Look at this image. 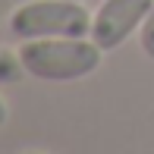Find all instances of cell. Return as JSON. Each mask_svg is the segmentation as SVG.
Masks as SVG:
<instances>
[{"label": "cell", "instance_id": "52a82bcc", "mask_svg": "<svg viewBox=\"0 0 154 154\" xmlns=\"http://www.w3.org/2000/svg\"><path fill=\"white\" fill-rule=\"evenodd\" d=\"M82 3H85V0H82Z\"/></svg>", "mask_w": 154, "mask_h": 154}, {"label": "cell", "instance_id": "3957f363", "mask_svg": "<svg viewBox=\"0 0 154 154\" xmlns=\"http://www.w3.org/2000/svg\"><path fill=\"white\" fill-rule=\"evenodd\" d=\"M151 6L154 0H101V6L91 13V38L104 51L123 47V41L145 25Z\"/></svg>", "mask_w": 154, "mask_h": 154}, {"label": "cell", "instance_id": "6da1fadb", "mask_svg": "<svg viewBox=\"0 0 154 154\" xmlns=\"http://www.w3.org/2000/svg\"><path fill=\"white\" fill-rule=\"evenodd\" d=\"M104 47L91 35L85 38H29L19 47L25 72L41 82H79L85 75L97 72L104 63Z\"/></svg>", "mask_w": 154, "mask_h": 154}, {"label": "cell", "instance_id": "7a4b0ae2", "mask_svg": "<svg viewBox=\"0 0 154 154\" xmlns=\"http://www.w3.org/2000/svg\"><path fill=\"white\" fill-rule=\"evenodd\" d=\"M13 38H85L91 35V13L82 0H29L10 13Z\"/></svg>", "mask_w": 154, "mask_h": 154}, {"label": "cell", "instance_id": "277c9868", "mask_svg": "<svg viewBox=\"0 0 154 154\" xmlns=\"http://www.w3.org/2000/svg\"><path fill=\"white\" fill-rule=\"evenodd\" d=\"M25 72L22 60H19V51H10V47H0V85H13L19 82Z\"/></svg>", "mask_w": 154, "mask_h": 154}, {"label": "cell", "instance_id": "8992f818", "mask_svg": "<svg viewBox=\"0 0 154 154\" xmlns=\"http://www.w3.org/2000/svg\"><path fill=\"white\" fill-rule=\"evenodd\" d=\"M6 120H10V107H6V101L0 97V129L6 126Z\"/></svg>", "mask_w": 154, "mask_h": 154}, {"label": "cell", "instance_id": "5b68a950", "mask_svg": "<svg viewBox=\"0 0 154 154\" xmlns=\"http://www.w3.org/2000/svg\"><path fill=\"white\" fill-rule=\"evenodd\" d=\"M138 47H142L145 57H151V60H154V6H151L148 19H145V25L138 29Z\"/></svg>", "mask_w": 154, "mask_h": 154}]
</instances>
